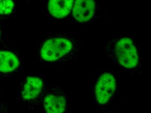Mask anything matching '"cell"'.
Instances as JSON below:
<instances>
[{"instance_id": "3", "label": "cell", "mask_w": 151, "mask_h": 113, "mask_svg": "<svg viewBox=\"0 0 151 113\" xmlns=\"http://www.w3.org/2000/svg\"><path fill=\"white\" fill-rule=\"evenodd\" d=\"M117 82L111 71H103L95 77L92 87L93 108L104 110L115 100L117 91Z\"/></svg>"}, {"instance_id": "10", "label": "cell", "mask_w": 151, "mask_h": 113, "mask_svg": "<svg viewBox=\"0 0 151 113\" xmlns=\"http://www.w3.org/2000/svg\"><path fill=\"white\" fill-rule=\"evenodd\" d=\"M8 112V106L6 103L0 101V112Z\"/></svg>"}, {"instance_id": "8", "label": "cell", "mask_w": 151, "mask_h": 113, "mask_svg": "<svg viewBox=\"0 0 151 113\" xmlns=\"http://www.w3.org/2000/svg\"><path fill=\"white\" fill-rule=\"evenodd\" d=\"M75 0H44L47 14L57 19H62L70 14Z\"/></svg>"}, {"instance_id": "1", "label": "cell", "mask_w": 151, "mask_h": 113, "mask_svg": "<svg viewBox=\"0 0 151 113\" xmlns=\"http://www.w3.org/2000/svg\"><path fill=\"white\" fill-rule=\"evenodd\" d=\"M37 45L38 60L48 65L72 59L82 48L81 41L72 34H45Z\"/></svg>"}, {"instance_id": "11", "label": "cell", "mask_w": 151, "mask_h": 113, "mask_svg": "<svg viewBox=\"0 0 151 113\" xmlns=\"http://www.w3.org/2000/svg\"><path fill=\"white\" fill-rule=\"evenodd\" d=\"M1 30H0V36H1Z\"/></svg>"}, {"instance_id": "2", "label": "cell", "mask_w": 151, "mask_h": 113, "mask_svg": "<svg viewBox=\"0 0 151 113\" xmlns=\"http://www.w3.org/2000/svg\"><path fill=\"white\" fill-rule=\"evenodd\" d=\"M104 50L108 59L125 71H136L141 65L138 43L127 36L116 35L104 44Z\"/></svg>"}, {"instance_id": "7", "label": "cell", "mask_w": 151, "mask_h": 113, "mask_svg": "<svg viewBox=\"0 0 151 113\" xmlns=\"http://www.w3.org/2000/svg\"><path fill=\"white\" fill-rule=\"evenodd\" d=\"M97 8L95 0H75L72 10L73 16L79 22H87L94 18Z\"/></svg>"}, {"instance_id": "4", "label": "cell", "mask_w": 151, "mask_h": 113, "mask_svg": "<svg viewBox=\"0 0 151 113\" xmlns=\"http://www.w3.org/2000/svg\"><path fill=\"white\" fill-rule=\"evenodd\" d=\"M48 89L47 83L40 77H25L17 89L16 100L21 106L33 109L42 102Z\"/></svg>"}, {"instance_id": "6", "label": "cell", "mask_w": 151, "mask_h": 113, "mask_svg": "<svg viewBox=\"0 0 151 113\" xmlns=\"http://www.w3.org/2000/svg\"><path fill=\"white\" fill-rule=\"evenodd\" d=\"M43 108L47 113H61L68 110V96L59 86L48 89L43 100Z\"/></svg>"}, {"instance_id": "5", "label": "cell", "mask_w": 151, "mask_h": 113, "mask_svg": "<svg viewBox=\"0 0 151 113\" xmlns=\"http://www.w3.org/2000/svg\"><path fill=\"white\" fill-rule=\"evenodd\" d=\"M22 69V56L18 50L0 47V78L18 74Z\"/></svg>"}, {"instance_id": "9", "label": "cell", "mask_w": 151, "mask_h": 113, "mask_svg": "<svg viewBox=\"0 0 151 113\" xmlns=\"http://www.w3.org/2000/svg\"><path fill=\"white\" fill-rule=\"evenodd\" d=\"M15 6V3L13 0H0V15L11 14Z\"/></svg>"}]
</instances>
